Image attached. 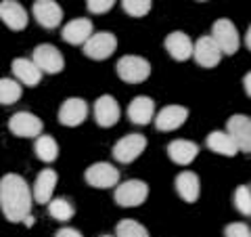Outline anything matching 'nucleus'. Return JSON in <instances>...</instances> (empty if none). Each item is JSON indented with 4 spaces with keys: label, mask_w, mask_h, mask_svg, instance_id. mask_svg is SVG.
Returning a JSON list of instances; mask_svg holds the SVG:
<instances>
[{
    "label": "nucleus",
    "mask_w": 251,
    "mask_h": 237,
    "mask_svg": "<svg viewBox=\"0 0 251 237\" xmlns=\"http://www.w3.org/2000/svg\"><path fill=\"white\" fill-rule=\"evenodd\" d=\"M31 189L19 175H4L0 178V210L9 223H23L31 214Z\"/></svg>",
    "instance_id": "f257e3e1"
},
{
    "label": "nucleus",
    "mask_w": 251,
    "mask_h": 237,
    "mask_svg": "<svg viewBox=\"0 0 251 237\" xmlns=\"http://www.w3.org/2000/svg\"><path fill=\"white\" fill-rule=\"evenodd\" d=\"M115 72L120 76L122 82L140 84L151 76V63H149L145 57H138V55H126V57H122L117 61Z\"/></svg>",
    "instance_id": "f03ea898"
},
{
    "label": "nucleus",
    "mask_w": 251,
    "mask_h": 237,
    "mask_svg": "<svg viewBox=\"0 0 251 237\" xmlns=\"http://www.w3.org/2000/svg\"><path fill=\"white\" fill-rule=\"evenodd\" d=\"M115 204L122 208H136L140 204L147 202L149 197V185L145 180L132 178L126 183H117L115 185Z\"/></svg>",
    "instance_id": "7ed1b4c3"
},
{
    "label": "nucleus",
    "mask_w": 251,
    "mask_h": 237,
    "mask_svg": "<svg viewBox=\"0 0 251 237\" xmlns=\"http://www.w3.org/2000/svg\"><path fill=\"white\" fill-rule=\"evenodd\" d=\"M211 38L214 42L218 44V49L222 55H234L241 46V38H239V31L234 28V23L230 19H218L211 28Z\"/></svg>",
    "instance_id": "20e7f679"
},
{
    "label": "nucleus",
    "mask_w": 251,
    "mask_h": 237,
    "mask_svg": "<svg viewBox=\"0 0 251 237\" xmlns=\"http://www.w3.org/2000/svg\"><path fill=\"white\" fill-rule=\"evenodd\" d=\"M84 55L94 61H105L109 59L117 49V38L111 31H97L92 34L84 44Z\"/></svg>",
    "instance_id": "39448f33"
},
{
    "label": "nucleus",
    "mask_w": 251,
    "mask_h": 237,
    "mask_svg": "<svg viewBox=\"0 0 251 237\" xmlns=\"http://www.w3.org/2000/svg\"><path fill=\"white\" fill-rule=\"evenodd\" d=\"M31 61L44 74H61L63 67H65L63 53L52 44H38L34 53H31Z\"/></svg>",
    "instance_id": "423d86ee"
},
{
    "label": "nucleus",
    "mask_w": 251,
    "mask_h": 237,
    "mask_svg": "<svg viewBox=\"0 0 251 237\" xmlns=\"http://www.w3.org/2000/svg\"><path fill=\"white\" fill-rule=\"evenodd\" d=\"M84 178L94 189H111L120 183V170L109 162H97L86 168Z\"/></svg>",
    "instance_id": "0eeeda50"
},
{
    "label": "nucleus",
    "mask_w": 251,
    "mask_h": 237,
    "mask_svg": "<svg viewBox=\"0 0 251 237\" xmlns=\"http://www.w3.org/2000/svg\"><path fill=\"white\" fill-rule=\"evenodd\" d=\"M44 124L36 114L29 112H17L11 116L9 120V130L19 139H36L42 134Z\"/></svg>",
    "instance_id": "6e6552de"
},
{
    "label": "nucleus",
    "mask_w": 251,
    "mask_h": 237,
    "mask_svg": "<svg viewBox=\"0 0 251 237\" xmlns=\"http://www.w3.org/2000/svg\"><path fill=\"white\" fill-rule=\"evenodd\" d=\"M145 149H147V137H143V134H128V137L120 139L113 145V157L120 164H132L136 157H140Z\"/></svg>",
    "instance_id": "1a4fd4ad"
},
{
    "label": "nucleus",
    "mask_w": 251,
    "mask_h": 237,
    "mask_svg": "<svg viewBox=\"0 0 251 237\" xmlns=\"http://www.w3.org/2000/svg\"><path fill=\"white\" fill-rule=\"evenodd\" d=\"M86 118H88V103L80 97H69L59 107V122L67 128H75V126L84 124Z\"/></svg>",
    "instance_id": "9d476101"
},
{
    "label": "nucleus",
    "mask_w": 251,
    "mask_h": 237,
    "mask_svg": "<svg viewBox=\"0 0 251 237\" xmlns=\"http://www.w3.org/2000/svg\"><path fill=\"white\" fill-rule=\"evenodd\" d=\"M226 132L230 134V139L237 143L239 151L249 153L251 151V120L249 116H230L228 122H226Z\"/></svg>",
    "instance_id": "9b49d317"
},
{
    "label": "nucleus",
    "mask_w": 251,
    "mask_h": 237,
    "mask_svg": "<svg viewBox=\"0 0 251 237\" xmlns=\"http://www.w3.org/2000/svg\"><path fill=\"white\" fill-rule=\"evenodd\" d=\"M122 109L117 105V101L111 97V94H103L94 101V120L100 128H111L120 122Z\"/></svg>",
    "instance_id": "f8f14e48"
},
{
    "label": "nucleus",
    "mask_w": 251,
    "mask_h": 237,
    "mask_svg": "<svg viewBox=\"0 0 251 237\" xmlns=\"http://www.w3.org/2000/svg\"><path fill=\"white\" fill-rule=\"evenodd\" d=\"M31 13H34L36 21L46 30L59 28L63 21V9L54 0H36L34 6H31Z\"/></svg>",
    "instance_id": "ddd939ff"
},
{
    "label": "nucleus",
    "mask_w": 251,
    "mask_h": 237,
    "mask_svg": "<svg viewBox=\"0 0 251 237\" xmlns=\"http://www.w3.org/2000/svg\"><path fill=\"white\" fill-rule=\"evenodd\" d=\"M193 57L201 67L211 69V67H216L218 63L222 61V53H220L218 44L214 42V38L211 36H201L199 40L193 44Z\"/></svg>",
    "instance_id": "4468645a"
},
{
    "label": "nucleus",
    "mask_w": 251,
    "mask_h": 237,
    "mask_svg": "<svg viewBox=\"0 0 251 237\" xmlns=\"http://www.w3.org/2000/svg\"><path fill=\"white\" fill-rule=\"evenodd\" d=\"M188 118V109L182 105H168L163 107L159 114H155V128L161 130V132H172L180 128Z\"/></svg>",
    "instance_id": "2eb2a0df"
},
{
    "label": "nucleus",
    "mask_w": 251,
    "mask_h": 237,
    "mask_svg": "<svg viewBox=\"0 0 251 237\" xmlns=\"http://www.w3.org/2000/svg\"><path fill=\"white\" fill-rule=\"evenodd\" d=\"M0 19L9 30L21 31L27 28V11L17 2V0H2L0 2Z\"/></svg>",
    "instance_id": "dca6fc26"
},
{
    "label": "nucleus",
    "mask_w": 251,
    "mask_h": 237,
    "mask_svg": "<svg viewBox=\"0 0 251 237\" xmlns=\"http://www.w3.org/2000/svg\"><path fill=\"white\" fill-rule=\"evenodd\" d=\"M57 170L52 168H46L42 170L40 175L36 177V183L31 187V200L36 204H49L52 200V193H54V187H57Z\"/></svg>",
    "instance_id": "f3484780"
},
{
    "label": "nucleus",
    "mask_w": 251,
    "mask_h": 237,
    "mask_svg": "<svg viewBox=\"0 0 251 237\" xmlns=\"http://www.w3.org/2000/svg\"><path fill=\"white\" fill-rule=\"evenodd\" d=\"M128 118L132 124L147 126L155 118V101L151 97H134L128 105Z\"/></svg>",
    "instance_id": "a211bd4d"
},
{
    "label": "nucleus",
    "mask_w": 251,
    "mask_h": 237,
    "mask_svg": "<svg viewBox=\"0 0 251 237\" xmlns=\"http://www.w3.org/2000/svg\"><path fill=\"white\" fill-rule=\"evenodd\" d=\"M63 40L67 44H84L88 38L92 36V21L86 19V17H77V19H72L67 23L65 28L61 31Z\"/></svg>",
    "instance_id": "6ab92c4d"
},
{
    "label": "nucleus",
    "mask_w": 251,
    "mask_h": 237,
    "mask_svg": "<svg viewBox=\"0 0 251 237\" xmlns=\"http://www.w3.org/2000/svg\"><path fill=\"white\" fill-rule=\"evenodd\" d=\"M166 51L170 53L172 59L176 61H186L193 57V40L184 31H172L166 38Z\"/></svg>",
    "instance_id": "aec40b11"
},
{
    "label": "nucleus",
    "mask_w": 251,
    "mask_h": 237,
    "mask_svg": "<svg viewBox=\"0 0 251 237\" xmlns=\"http://www.w3.org/2000/svg\"><path fill=\"white\" fill-rule=\"evenodd\" d=\"M174 187H176L178 195L182 197L186 204H195L199 200L201 183H199V177L195 175V172H188V170L180 172V175L176 177V180H174Z\"/></svg>",
    "instance_id": "412c9836"
},
{
    "label": "nucleus",
    "mask_w": 251,
    "mask_h": 237,
    "mask_svg": "<svg viewBox=\"0 0 251 237\" xmlns=\"http://www.w3.org/2000/svg\"><path fill=\"white\" fill-rule=\"evenodd\" d=\"M168 155H170V160L174 164L188 166L195 157L199 155V145L193 143V141H186V139L172 141V143L168 145Z\"/></svg>",
    "instance_id": "4be33fe9"
},
{
    "label": "nucleus",
    "mask_w": 251,
    "mask_h": 237,
    "mask_svg": "<svg viewBox=\"0 0 251 237\" xmlns=\"http://www.w3.org/2000/svg\"><path fill=\"white\" fill-rule=\"evenodd\" d=\"M13 74L17 78L19 84H25V86H38L42 80V72L36 67V63L31 59H25V57H17L13 61Z\"/></svg>",
    "instance_id": "5701e85b"
},
{
    "label": "nucleus",
    "mask_w": 251,
    "mask_h": 237,
    "mask_svg": "<svg viewBox=\"0 0 251 237\" xmlns=\"http://www.w3.org/2000/svg\"><path fill=\"white\" fill-rule=\"evenodd\" d=\"M207 147L211 149L214 153L218 155H226V157H234L239 153V147L237 143L230 139V134L226 132V130H214V132H209L207 134Z\"/></svg>",
    "instance_id": "b1692460"
},
{
    "label": "nucleus",
    "mask_w": 251,
    "mask_h": 237,
    "mask_svg": "<svg viewBox=\"0 0 251 237\" xmlns=\"http://www.w3.org/2000/svg\"><path fill=\"white\" fill-rule=\"evenodd\" d=\"M34 151L38 155V160L50 164V162H54L59 157V145H57V141H54L52 137H49V134H40V137H36Z\"/></svg>",
    "instance_id": "393cba45"
},
{
    "label": "nucleus",
    "mask_w": 251,
    "mask_h": 237,
    "mask_svg": "<svg viewBox=\"0 0 251 237\" xmlns=\"http://www.w3.org/2000/svg\"><path fill=\"white\" fill-rule=\"evenodd\" d=\"M49 214L54 220H59V223H67V220L74 218L75 208L67 197H54V200L49 202Z\"/></svg>",
    "instance_id": "a878e982"
},
{
    "label": "nucleus",
    "mask_w": 251,
    "mask_h": 237,
    "mask_svg": "<svg viewBox=\"0 0 251 237\" xmlns=\"http://www.w3.org/2000/svg\"><path fill=\"white\" fill-rule=\"evenodd\" d=\"M23 86L11 78H0V105H13L21 99Z\"/></svg>",
    "instance_id": "bb28decb"
},
{
    "label": "nucleus",
    "mask_w": 251,
    "mask_h": 237,
    "mask_svg": "<svg viewBox=\"0 0 251 237\" xmlns=\"http://www.w3.org/2000/svg\"><path fill=\"white\" fill-rule=\"evenodd\" d=\"M115 237H149V231L132 218H124L115 227Z\"/></svg>",
    "instance_id": "cd10ccee"
},
{
    "label": "nucleus",
    "mask_w": 251,
    "mask_h": 237,
    "mask_svg": "<svg viewBox=\"0 0 251 237\" xmlns=\"http://www.w3.org/2000/svg\"><path fill=\"white\" fill-rule=\"evenodd\" d=\"M234 208H237L243 216H251V189L249 185H241L234 191Z\"/></svg>",
    "instance_id": "c85d7f7f"
},
{
    "label": "nucleus",
    "mask_w": 251,
    "mask_h": 237,
    "mask_svg": "<svg viewBox=\"0 0 251 237\" xmlns=\"http://www.w3.org/2000/svg\"><path fill=\"white\" fill-rule=\"evenodd\" d=\"M151 4L153 0H122V9L130 17H145L151 11Z\"/></svg>",
    "instance_id": "c756f323"
},
{
    "label": "nucleus",
    "mask_w": 251,
    "mask_h": 237,
    "mask_svg": "<svg viewBox=\"0 0 251 237\" xmlns=\"http://www.w3.org/2000/svg\"><path fill=\"white\" fill-rule=\"evenodd\" d=\"M115 4V0H86V6L92 15H103L107 11H111Z\"/></svg>",
    "instance_id": "7c9ffc66"
},
{
    "label": "nucleus",
    "mask_w": 251,
    "mask_h": 237,
    "mask_svg": "<svg viewBox=\"0 0 251 237\" xmlns=\"http://www.w3.org/2000/svg\"><path fill=\"white\" fill-rule=\"evenodd\" d=\"M224 237H251V229L245 223H230L224 229Z\"/></svg>",
    "instance_id": "2f4dec72"
},
{
    "label": "nucleus",
    "mask_w": 251,
    "mask_h": 237,
    "mask_svg": "<svg viewBox=\"0 0 251 237\" xmlns=\"http://www.w3.org/2000/svg\"><path fill=\"white\" fill-rule=\"evenodd\" d=\"M54 237H84L77 229H72V227H63V229H59L57 233H54Z\"/></svg>",
    "instance_id": "473e14b6"
},
{
    "label": "nucleus",
    "mask_w": 251,
    "mask_h": 237,
    "mask_svg": "<svg viewBox=\"0 0 251 237\" xmlns=\"http://www.w3.org/2000/svg\"><path fill=\"white\" fill-rule=\"evenodd\" d=\"M243 86H245V94L251 97V74L249 72L245 74V78H243Z\"/></svg>",
    "instance_id": "72a5a7b5"
},
{
    "label": "nucleus",
    "mask_w": 251,
    "mask_h": 237,
    "mask_svg": "<svg viewBox=\"0 0 251 237\" xmlns=\"http://www.w3.org/2000/svg\"><path fill=\"white\" fill-rule=\"evenodd\" d=\"M245 46H247V51L251 49V30L247 28V31H245Z\"/></svg>",
    "instance_id": "f704fd0d"
},
{
    "label": "nucleus",
    "mask_w": 251,
    "mask_h": 237,
    "mask_svg": "<svg viewBox=\"0 0 251 237\" xmlns=\"http://www.w3.org/2000/svg\"><path fill=\"white\" fill-rule=\"evenodd\" d=\"M23 223H25V227H34V223H36V218L34 216H25V220H23Z\"/></svg>",
    "instance_id": "c9c22d12"
},
{
    "label": "nucleus",
    "mask_w": 251,
    "mask_h": 237,
    "mask_svg": "<svg viewBox=\"0 0 251 237\" xmlns=\"http://www.w3.org/2000/svg\"><path fill=\"white\" fill-rule=\"evenodd\" d=\"M100 237H113V235H100Z\"/></svg>",
    "instance_id": "e433bc0d"
},
{
    "label": "nucleus",
    "mask_w": 251,
    "mask_h": 237,
    "mask_svg": "<svg viewBox=\"0 0 251 237\" xmlns=\"http://www.w3.org/2000/svg\"><path fill=\"white\" fill-rule=\"evenodd\" d=\"M197 2H205V0H197Z\"/></svg>",
    "instance_id": "4c0bfd02"
}]
</instances>
